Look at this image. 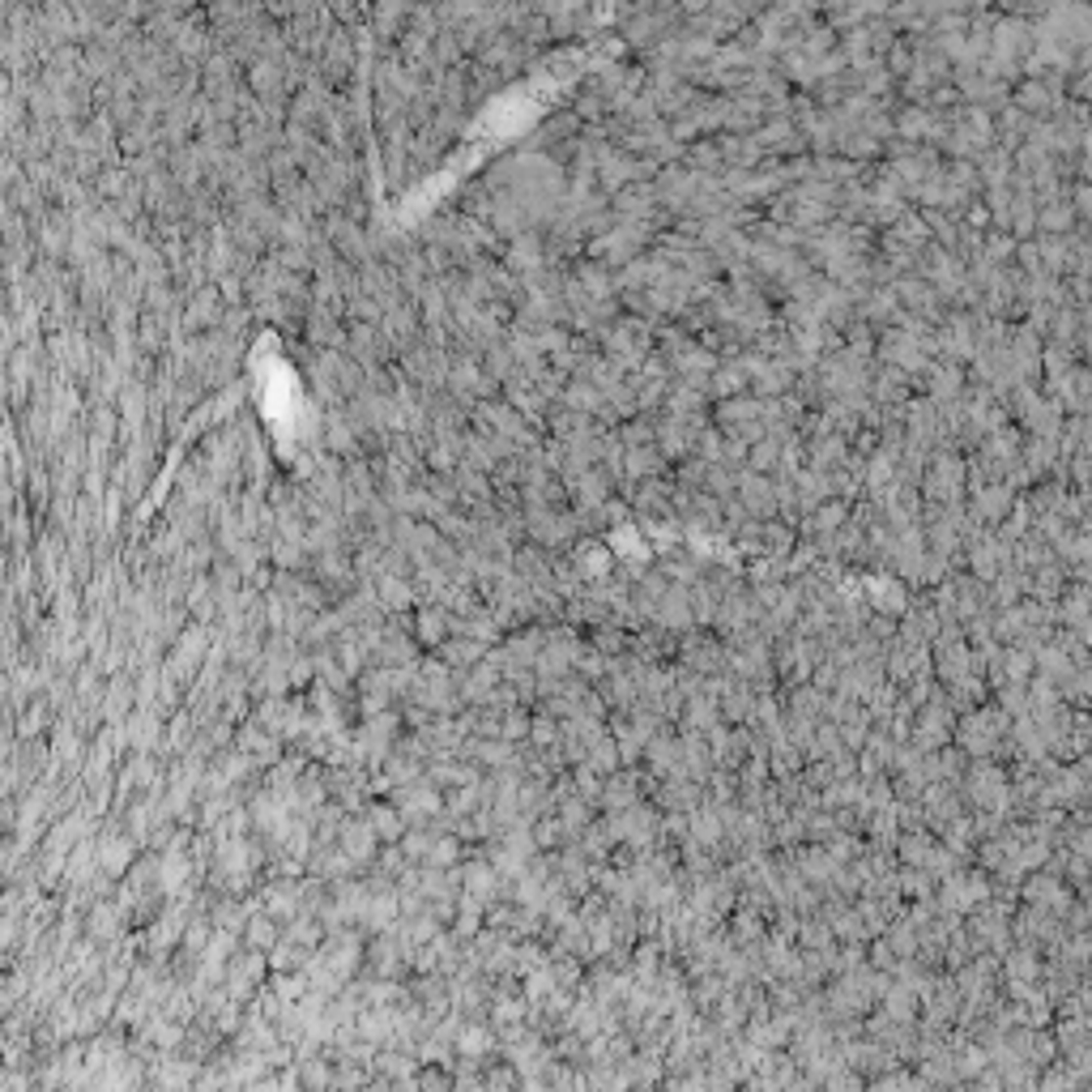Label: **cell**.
<instances>
[{
  "instance_id": "1",
  "label": "cell",
  "mask_w": 1092,
  "mask_h": 1092,
  "mask_svg": "<svg viewBox=\"0 0 1092 1092\" xmlns=\"http://www.w3.org/2000/svg\"><path fill=\"white\" fill-rule=\"evenodd\" d=\"M918 1084H913V1079L905 1075V1071H892V1075H879L875 1084H871V1092H913Z\"/></svg>"
},
{
  "instance_id": "2",
  "label": "cell",
  "mask_w": 1092,
  "mask_h": 1092,
  "mask_svg": "<svg viewBox=\"0 0 1092 1092\" xmlns=\"http://www.w3.org/2000/svg\"><path fill=\"white\" fill-rule=\"evenodd\" d=\"M973 1092H1003V1079L999 1075H978L973 1079Z\"/></svg>"
},
{
  "instance_id": "3",
  "label": "cell",
  "mask_w": 1092,
  "mask_h": 1092,
  "mask_svg": "<svg viewBox=\"0 0 1092 1092\" xmlns=\"http://www.w3.org/2000/svg\"><path fill=\"white\" fill-rule=\"evenodd\" d=\"M671 1092H704V1084H700V1079H691V1075H687V1079H675Z\"/></svg>"
}]
</instances>
